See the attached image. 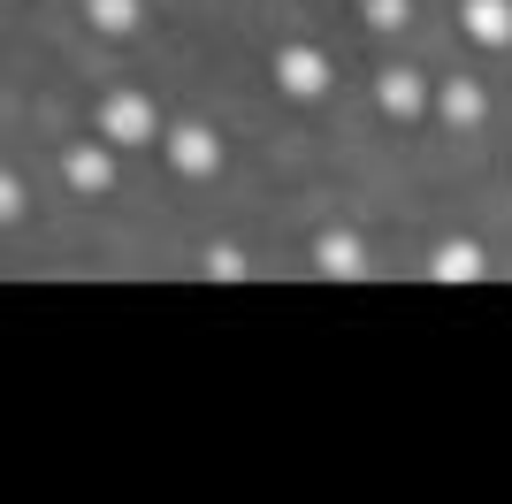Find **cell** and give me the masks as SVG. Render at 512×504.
Here are the masks:
<instances>
[{
    "label": "cell",
    "mask_w": 512,
    "mask_h": 504,
    "mask_svg": "<svg viewBox=\"0 0 512 504\" xmlns=\"http://www.w3.org/2000/svg\"><path fill=\"white\" fill-rule=\"evenodd\" d=\"M199 268H207L214 283H245V275H253V268H245V252H237V245H207V260H199Z\"/></svg>",
    "instance_id": "cell-11"
},
{
    "label": "cell",
    "mask_w": 512,
    "mask_h": 504,
    "mask_svg": "<svg viewBox=\"0 0 512 504\" xmlns=\"http://www.w3.org/2000/svg\"><path fill=\"white\" fill-rule=\"evenodd\" d=\"M360 8L375 31H406V16H413V0H360Z\"/></svg>",
    "instance_id": "cell-12"
},
{
    "label": "cell",
    "mask_w": 512,
    "mask_h": 504,
    "mask_svg": "<svg viewBox=\"0 0 512 504\" xmlns=\"http://www.w3.org/2000/svg\"><path fill=\"white\" fill-rule=\"evenodd\" d=\"M62 184L77 191V199H107V191H115V153L107 146H69L62 153Z\"/></svg>",
    "instance_id": "cell-3"
},
{
    "label": "cell",
    "mask_w": 512,
    "mask_h": 504,
    "mask_svg": "<svg viewBox=\"0 0 512 504\" xmlns=\"http://www.w3.org/2000/svg\"><path fill=\"white\" fill-rule=\"evenodd\" d=\"M314 268L337 275V283H360V275H367V245L352 230H321L314 237Z\"/></svg>",
    "instance_id": "cell-6"
},
{
    "label": "cell",
    "mask_w": 512,
    "mask_h": 504,
    "mask_svg": "<svg viewBox=\"0 0 512 504\" xmlns=\"http://www.w3.org/2000/svg\"><path fill=\"white\" fill-rule=\"evenodd\" d=\"M100 138L107 146H153V138H169L161 130V107L146 92H107L100 100Z\"/></svg>",
    "instance_id": "cell-1"
},
{
    "label": "cell",
    "mask_w": 512,
    "mask_h": 504,
    "mask_svg": "<svg viewBox=\"0 0 512 504\" xmlns=\"http://www.w3.org/2000/svg\"><path fill=\"white\" fill-rule=\"evenodd\" d=\"M0 214H8V222H23V184H16V176H0Z\"/></svg>",
    "instance_id": "cell-13"
},
{
    "label": "cell",
    "mask_w": 512,
    "mask_h": 504,
    "mask_svg": "<svg viewBox=\"0 0 512 504\" xmlns=\"http://www.w3.org/2000/svg\"><path fill=\"white\" fill-rule=\"evenodd\" d=\"M375 107H383L390 123H413V115L436 107V92H428V77H413V69H383V77H375Z\"/></svg>",
    "instance_id": "cell-2"
},
{
    "label": "cell",
    "mask_w": 512,
    "mask_h": 504,
    "mask_svg": "<svg viewBox=\"0 0 512 504\" xmlns=\"http://www.w3.org/2000/svg\"><path fill=\"white\" fill-rule=\"evenodd\" d=\"M459 23L474 46H512V0H459Z\"/></svg>",
    "instance_id": "cell-8"
},
{
    "label": "cell",
    "mask_w": 512,
    "mask_h": 504,
    "mask_svg": "<svg viewBox=\"0 0 512 504\" xmlns=\"http://www.w3.org/2000/svg\"><path fill=\"white\" fill-rule=\"evenodd\" d=\"M276 84L291 92V100L329 92V54H321V46H283V54H276Z\"/></svg>",
    "instance_id": "cell-4"
},
{
    "label": "cell",
    "mask_w": 512,
    "mask_h": 504,
    "mask_svg": "<svg viewBox=\"0 0 512 504\" xmlns=\"http://www.w3.org/2000/svg\"><path fill=\"white\" fill-rule=\"evenodd\" d=\"M436 115H444L451 130H474L482 115H490V92L474 77H451V84H436Z\"/></svg>",
    "instance_id": "cell-7"
},
{
    "label": "cell",
    "mask_w": 512,
    "mask_h": 504,
    "mask_svg": "<svg viewBox=\"0 0 512 504\" xmlns=\"http://www.w3.org/2000/svg\"><path fill=\"white\" fill-rule=\"evenodd\" d=\"M161 146H169V161L184 168V176H214V168H222V138H214L207 123H176Z\"/></svg>",
    "instance_id": "cell-5"
},
{
    "label": "cell",
    "mask_w": 512,
    "mask_h": 504,
    "mask_svg": "<svg viewBox=\"0 0 512 504\" xmlns=\"http://www.w3.org/2000/svg\"><path fill=\"white\" fill-rule=\"evenodd\" d=\"M428 275H436V283H474V275H482V245H474V237H444V245L428 252Z\"/></svg>",
    "instance_id": "cell-9"
},
{
    "label": "cell",
    "mask_w": 512,
    "mask_h": 504,
    "mask_svg": "<svg viewBox=\"0 0 512 504\" xmlns=\"http://www.w3.org/2000/svg\"><path fill=\"white\" fill-rule=\"evenodd\" d=\"M85 23H100V31H138L146 8H138V0H85Z\"/></svg>",
    "instance_id": "cell-10"
}]
</instances>
